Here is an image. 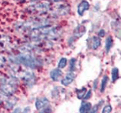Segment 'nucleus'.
I'll use <instances>...</instances> for the list:
<instances>
[{"label": "nucleus", "mask_w": 121, "mask_h": 113, "mask_svg": "<svg viewBox=\"0 0 121 113\" xmlns=\"http://www.w3.org/2000/svg\"><path fill=\"white\" fill-rule=\"evenodd\" d=\"M66 64H67V60L66 58H61L60 61L58 62V68L59 69H63L66 67Z\"/></svg>", "instance_id": "12"}, {"label": "nucleus", "mask_w": 121, "mask_h": 113, "mask_svg": "<svg viewBox=\"0 0 121 113\" xmlns=\"http://www.w3.org/2000/svg\"><path fill=\"white\" fill-rule=\"evenodd\" d=\"M108 76H104L102 80V82H101V92H104L105 90V88L107 86V84H108Z\"/></svg>", "instance_id": "11"}, {"label": "nucleus", "mask_w": 121, "mask_h": 113, "mask_svg": "<svg viewBox=\"0 0 121 113\" xmlns=\"http://www.w3.org/2000/svg\"><path fill=\"white\" fill-rule=\"evenodd\" d=\"M75 61H76V60H74V59H72V60H71V69H70L71 71H72V67L74 68V65H75Z\"/></svg>", "instance_id": "17"}, {"label": "nucleus", "mask_w": 121, "mask_h": 113, "mask_svg": "<svg viewBox=\"0 0 121 113\" xmlns=\"http://www.w3.org/2000/svg\"><path fill=\"white\" fill-rule=\"evenodd\" d=\"M119 79V70L118 68H113L112 70V81L114 82Z\"/></svg>", "instance_id": "10"}, {"label": "nucleus", "mask_w": 121, "mask_h": 113, "mask_svg": "<svg viewBox=\"0 0 121 113\" xmlns=\"http://www.w3.org/2000/svg\"><path fill=\"white\" fill-rule=\"evenodd\" d=\"M90 7V4L86 0H82L79 4H78V13L80 16H82L84 12L87 11V9L89 8Z\"/></svg>", "instance_id": "4"}, {"label": "nucleus", "mask_w": 121, "mask_h": 113, "mask_svg": "<svg viewBox=\"0 0 121 113\" xmlns=\"http://www.w3.org/2000/svg\"><path fill=\"white\" fill-rule=\"evenodd\" d=\"M16 1H23V0H16Z\"/></svg>", "instance_id": "20"}, {"label": "nucleus", "mask_w": 121, "mask_h": 113, "mask_svg": "<svg viewBox=\"0 0 121 113\" xmlns=\"http://www.w3.org/2000/svg\"><path fill=\"white\" fill-rule=\"evenodd\" d=\"M58 34V29L56 27L40 26L36 27L30 31V37L35 40L42 39H53Z\"/></svg>", "instance_id": "1"}, {"label": "nucleus", "mask_w": 121, "mask_h": 113, "mask_svg": "<svg viewBox=\"0 0 121 113\" xmlns=\"http://www.w3.org/2000/svg\"><path fill=\"white\" fill-rule=\"evenodd\" d=\"M91 96H92V91L91 90H89V91H87V94L86 93L85 96H84V99H86V100H87V99H89V98L91 97Z\"/></svg>", "instance_id": "15"}, {"label": "nucleus", "mask_w": 121, "mask_h": 113, "mask_svg": "<svg viewBox=\"0 0 121 113\" xmlns=\"http://www.w3.org/2000/svg\"><path fill=\"white\" fill-rule=\"evenodd\" d=\"M91 107H92V105L89 102H82L80 106V109H79V111L81 113H83V112H87V111H90Z\"/></svg>", "instance_id": "8"}, {"label": "nucleus", "mask_w": 121, "mask_h": 113, "mask_svg": "<svg viewBox=\"0 0 121 113\" xmlns=\"http://www.w3.org/2000/svg\"><path fill=\"white\" fill-rule=\"evenodd\" d=\"M33 2H37V1H40V0H32Z\"/></svg>", "instance_id": "19"}, {"label": "nucleus", "mask_w": 121, "mask_h": 113, "mask_svg": "<svg viewBox=\"0 0 121 113\" xmlns=\"http://www.w3.org/2000/svg\"><path fill=\"white\" fill-rule=\"evenodd\" d=\"M81 92H78V99H82V98H83L84 97V96H85V94L87 93V89L86 88H84L83 87L82 89L81 90H80Z\"/></svg>", "instance_id": "13"}, {"label": "nucleus", "mask_w": 121, "mask_h": 113, "mask_svg": "<svg viewBox=\"0 0 121 113\" xmlns=\"http://www.w3.org/2000/svg\"><path fill=\"white\" fill-rule=\"evenodd\" d=\"M62 75V71L60 70V69H55V70H51V78L54 81H56L59 80V78L61 77Z\"/></svg>", "instance_id": "6"}, {"label": "nucleus", "mask_w": 121, "mask_h": 113, "mask_svg": "<svg viewBox=\"0 0 121 113\" xmlns=\"http://www.w3.org/2000/svg\"><path fill=\"white\" fill-rule=\"evenodd\" d=\"M15 62L19 63V64L24 65L27 66L29 68H31V69H35L36 66L38 65L37 60L35 58L30 55H20L19 56H17V58H15Z\"/></svg>", "instance_id": "2"}, {"label": "nucleus", "mask_w": 121, "mask_h": 113, "mask_svg": "<svg viewBox=\"0 0 121 113\" xmlns=\"http://www.w3.org/2000/svg\"><path fill=\"white\" fill-rule=\"evenodd\" d=\"M113 38L111 36H108L106 40V52L108 53V51L111 49V48L113 47Z\"/></svg>", "instance_id": "9"}, {"label": "nucleus", "mask_w": 121, "mask_h": 113, "mask_svg": "<svg viewBox=\"0 0 121 113\" xmlns=\"http://www.w3.org/2000/svg\"><path fill=\"white\" fill-rule=\"evenodd\" d=\"M35 106H36V109L38 111H40V112H46V111H48V112H51V111L49 108L50 106L49 101L45 97L38 98L35 101Z\"/></svg>", "instance_id": "3"}, {"label": "nucleus", "mask_w": 121, "mask_h": 113, "mask_svg": "<svg viewBox=\"0 0 121 113\" xmlns=\"http://www.w3.org/2000/svg\"><path fill=\"white\" fill-rule=\"evenodd\" d=\"M91 41H92L91 44H92V49H97L101 44L100 39H99L98 37H96V36L92 38V39H91Z\"/></svg>", "instance_id": "7"}, {"label": "nucleus", "mask_w": 121, "mask_h": 113, "mask_svg": "<svg viewBox=\"0 0 121 113\" xmlns=\"http://www.w3.org/2000/svg\"><path fill=\"white\" fill-rule=\"evenodd\" d=\"M53 2H60V1H62V0H52Z\"/></svg>", "instance_id": "18"}, {"label": "nucleus", "mask_w": 121, "mask_h": 113, "mask_svg": "<svg viewBox=\"0 0 121 113\" xmlns=\"http://www.w3.org/2000/svg\"><path fill=\"white\" fill-rule=\"evenodd\" d=\"M112 111V106L110 105H107L104 106V108L103 109V112L104 113H109Z\"/></svg>", "instance_id": "14"}, {"label": "nucleus", "mask_w": 121, "mask_h": 113, "mask_svg": "<svg viewBox=\"0 0 121 113\" xmlns=\"http://www.w3.org/2000/svg\"><path fill=\"white\" fill-rule=\"evenodd\" d=\"M104 35H105V31H104V29H101L99 32H98V36L100 38L102 37H104Z\"/></svg>", "instance_id": "16"}, {"label": "nucleus", "mask_w": 121, "mask_h": 113, "mask_svg": "<svg viewBox=\"0 0 121 113\" xmlns=\"http://www.w3.org/2000/svg\"><path fill=\"white\" fill-rule=\"evenodd\" d=\"M74 79H75V74L72 73V72H70L65 76V78H63L61 80V85H65V86L70 85L71 83L74 81Z\"/></svg>", "instance_id": "5"}]
</instances>
